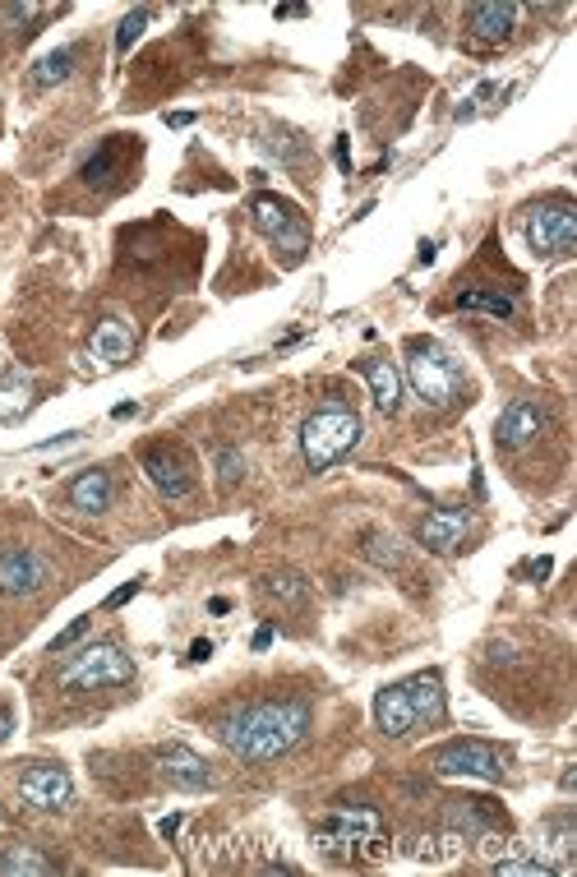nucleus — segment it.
I'll return each instance as SVG.
<instances>
[{
    "label": "nucleus",
    "mask_w": 577,
    "mask_h": 877,
    "mask_svg": "<svg viewBox=\"0 0 577 877\" xmlns=\"http://www.w3.org/2000/svg\"><path fill=\"white\" fill-rule=\"evenodd\" d=\"M33 402V384H28L24 370H10L0 379V421H19Z\"/></svg>",
    "instance_id": "obj_23"
},
{
    "label": "nucleus",
    "mask_w": 577,
    "mask_h": 877,
    "mask_svg": "<svg viewBox=\"0 0 577 877\" xmlns=\"http://www.w3.org/2000/svg\"><path fill=\"white\" fill-rule=\"evenodd\" d=\"M476 841H481V854H485V859H499V854H508V850H513V845H508L504 836H494V831H481Z\"/></svg>",
    "instance_id": "obj_33"
},
{
    "label": "nucleus",
    "mask_w": 577,
    "mask_h": 877,
    "mask_svg": "<svg viewBox=\"0 0 577 877\" xmlns=\"http://www.w3.org/2000/svg\"><path fill=\"white\" fill-rule=\"evenodd\" d=\"M70 504L79 508V513H107L111 508V471L93 467V471H84V476H74Z\"/></svg>",
    "instance_id": "obj_21"
},
{
    "label": "nucleus",
    "mask_w": 577,
    "mask_h": 877,
    "mask_svg": "<svg viewBox=\"0 0 577 877\" xmlns=\"http://www.w3.org/2000/svg\"><path fill=\"white\" fill-rule=\"evenodd\" d=\"M541 430H545V407L541 402H508L504 416H499V425H494V439H499V448H522V444H531Z\"/></svg>",
    "instance_id": "obj_14"
},
{
    "label": "nucleus",
    "mask_w": 577,
    "mask_h": 877,
    "mask_svg": "<svg viewBox=\"0 0 577 877\" xmlns=\"http://www.w3.org/2000/svg\"><path fill=\"white\" fill-rule=\"evenodd\" d=\"M550 568H554V564H550V559H536V564H531V568H527V573H531V577H536V582H545V577H550Z\"/></svg>",
    "instance_id": "obj_39"
},
{
    "label": "nucleus",
    "mask_w": 577,
    "mask_h": 877,
    "mask_svg": "<svg viewBox=\"0 0 577 877\" xmlns=\"http://www.w3.org/2000/svg\"><path fill=\"white\" fill-rule=\"evenodd\" d=\"M144 476L153 481V490L162 499H185L194 490V471L176 448H148L144 453Z\"/></svg>",
    "instance_id": "obj_11"
},
{
    "label": "nucleus",
    "mask_w": 577,
    "mask_h": 877,
    "mask_svg": "<svg viewBox=\"0 0 577 877\" xmlns=\"http://www.w3.org/2000/svg\"><path fill=\"white\" fill-rule=\"evenodd\" d=\"M116 144H121V139H102V144H97V153L84 162V171H79V176H84L88 185H111V181H116Z\"/></svg>",
    "instance_id": "obj_27"
},
{
    "label": "nucleus",
    "mask_w": 577,
    "mask_h": 877,
    "mask_svg": "<svg viewBox=\"0 0 577 877\" xmlns=\"http://www.w3.org/2000/svg\"><path fill=\"white\" fill-rule=\"evenodd\" d=\"M157 771H162V781L176 785V790L194 794V790H208L213 785V767H208L204 757L194 753L185 744H167L157 753Z\"/></svg>",
    "instance_id": "obj_10"
},
{
    "label": "nucleus",
    "mask_w": 577,
    "mask_h": 877,
    "mask_svg": "<svg viewBox=\"0 0 577 877\" xmlns=\"http://www.w3.org/2000/svg\"><path fill=\"white\" fill-rule=\"evenodd\" d=\"M153 24V10H134V14H125L121 19V28H116V51H130L134 42H139V33H144V28Z\"/></svg>",
    "instance_id": "obj_29"
},
{
    "label": "nucleus",
    "mask_w": 577,
    "mask_h": 877,
    "mask_svg": "<svg viewBox=\"0 0 577 877\" xmlns=\"http://www.w3.org/2000/svg\"><path fill=\"white\" fill-rule=\"evenodd\" d=\"M573 845H577V827L568 822V817H554V822H545V827H541V841L531 845V850L541 854V859L554 868V873H568Z\"/></svg>",
    "instance_id": "obj_20"
},
{
    "label": "nucleus",
    "mask_w": 577,
    "mask_h": 877,
    "mask_svg": "<svg viewBox=\"0 0 577 877\" xmlns=\"http://www.w3.org/2000/svg\"><path fill=\"white\" fill-rule=\"evenodd\" d=\"M356 370H361V379L370 384L374 407L397 411V402H402V374H397V365L384 361V356H365V361H356Z\"/></svg>",
    "instance_id": "obj_18"
},
{
    "label": "nucleus",
    "mask_w": 577,
    "mask_h": 877,
    "mask_svg": "<svg viewBox=\"0 0 577 877\" xmlns=\"http://www.w3.org/2000/svg\"><path fill=\"white\" fill-rule=\"evenodd\" d=\"M167 125H171V130H190V125H194V111H176V116H167Z\"/></svg>",
    "instance_id": "obj_37"
},
{
    "label": "nucleus",
    "mask_w": 577,
    "mask_h": 877,
    "mask_svg": "<svg viewBox=\"0 0 577 877\" xmlns=\"http://www.w3.org/2000/svg\"><path fill=\"white\" fill-rule=\"evenodd\" d=\"M134 351V333L130 324H121V319H102V324L93 328V342H88V356H93L97 365H121L125 356Z\"/></svg>",
    "instance_id": "obj_19"
},
{
    "label": "nucleus",
    "mask_w": 577,
    "mask_h": 877,
    "mask_svg": "<svg viewBox=\"0 0 577 877\" xmlns=\"http://www.w3.org/2000/svg\"><path fill=\"white\" fill-rule=\"evenodd\" d=\"M310 730V707L305 702H254V707L231 711L227 721L217 725V739L236 757L250 762H268L296 748Z\"/></svg>",
    "instance_id": "obj_1"
},
{
    "label": "nucleus",
    "mask_w": 577,
    "mask_h": 877,
    "mask_svg": "<svg viewBox=\"0 0 577 877\" xmlns=\"http://www.w3.org/2000/svg\"><path fill=\"white\" fill-rule=\"evenodd\" d=\"M208 656H213V642H208V637H199V642H194V647H190V665L208 661Z\"/></svg>",
    "instance_id": "obj_35"
},
{
    "label": "nucleus",
    "mask_w": 577,
    "mask_h": 877,
    "mask_svg": "<svg viewBox=\"0 0 577 877\" xmlns=\"http://www.w3.org/2000/svg\"><path fill=\"white\" fill-rule=\"evenodd\" d=\"M19 794H24V804L42 808V813H56V808L70 804V771L56 767V762H33V767L19 771Z\"/></svg>",
    "instance_id": "obj_9"
},
{
    "label": "nucleus",
    "mask_w": 577,
    "mask_h": 877,
    "mask_svg": "<svg viewBox=\"0 0 577 877\" xmlns=\"http://www.w3.org/2000/svg\"><path fill=\"white\" fill-rule=\"evenodd\" d=\"M10 730H14V716H10V711H0V744L10 739Z\"/></svg>",
    "instance_id": "obj_42"
},
{
    "label": "nucleus",
    "mask_w": 577,
    "mask_h": 877,
    "mask_svg": "<svg viewBox=\"0 0 577 877\" xmlns=\"http://www.w3.org/2000/svg\"><path fill=\"white\" fill-rule=\"evenodd\" d=\"M70 70H74V51L61 47V51H51V56H42V61L33 65V84L37 88H56V84L70 79Z\"/></svg>",
    "instance_id": "obj_25"
},
{
    "label": "nucleus",
    "mask_w": 577,
    "mask_h": 877,
    "mask_svg": "<svg viewBox=\"0 0 577 877\" xmlns=\"http://www.w3.org/2000/svg\"><path fill=\"white\" fill-rule=\"evenodd\" d=\"M268 642H273V624H264V628H259V633H254V651H264Z\"/></svg>",
    "instance_id": "obj_41"
},
{
    "label": "nucleus",
    "mask_w": 577,
    "mask_h": 877,
    "mask_svg": "<svg viewBox=\"0 0 577 877\" xmlns=\"http://www.w3.org/2000/svg\"><path fill=\"white\" fill-rule=\"evenodd\" d=\"M134 679V661L125 656L116 642H97L84 656H74L61 670V688L70 693H93V688H121Z\"/></svg>",
    "instance_id": "obj_4"
},
{
    "label": "nucleus",
    "mask_w": 577,
    "mask_h": 877,
    "mask_svg": "<svg viewBox=\"0 0 577 877\" xmlns=\"http://www.w3.org/2000/svg\"><path fill=\"white\" fill-rule=\"evenodd\" d=\"M157 831H162V836H176V831H181V817H162V822H157Z\"/></svg>",
    "instance_id": "obj_38"
},
{
    "label": "nucleus",
    "mask_w": 577,
    "mask_h": 877,
    "mask_svg": "<svg viewBox=\"0 0 577 877\" xmlns=\"http://www.w3.org/2000/svg\"><path fill=\"white\" fill-rule=\"evenodd\" d=\"M407 379L416 388V397L430 402V407H448L462 393V365L430 337H411L407 342Z\"/></svg>",
    "instance_id": "obj_3"
},
{
    "label": "nucleus",
    "mask_w": 577,
    "mask_h": 877,
    "mask_svg": "<svg viewBox=\"0 0 577 877\" xmlns=\"http://www.w3.org/2000/svg\"><path fill=\"white\" fill-rule=\"evenodd\" d=\"M217 471H222V485H236L245 476V457L236 453V448H222V453H217Z\"/></svg>",
    "instance_id": "obj_31"
},
{
    "label": "nucleus",
    "mask_w": 577,
    "mask_h": 877,
    "mask_svg": "<svg viewBox=\"0 0 577 877\" xmlns=\"http://www.w3.org/2000/svg\"><path fill=\"white\" fill-rule=\"evenodd\" d=\"M47 582V559L33 550H0V596H33Z\"/></svg>",
    "instance_id": "obj_12"
},
{
    "label": "nucleus",
    "mask_w": 577,
    "mask_h": 877,
    "mask_svg": "<svg viewBox=\"0 0 577 877\" xmlns=\"http://www.w3.org/2000/svg\"><path fill=\"white\" fill-rule=\"evenodd\" d=\"M111 416H116V421H130V416H139V402H121Z\"/></svg>",
    "instance_id": "obj_40"
},
{
    "label": "nucleus",
    "mask_w": 577,
    "mask_h": 877,
    "mask_svg": "<svg viewBox=\"0 0 577 877\" xmlns=\"http://www.w3.org/2000/svg\"><path fill=\"white\" fill-rule=\"evenodd\" d=\"M250 213H254V222H259V231L273 241V250L282 254L287 264H301V254L310 250V227H305L301 208L287 204V199H277V194H254Z\"/></svg>",
    "instance_id": "obj_5"
},
{
    "label": "nucleus",
    "mask_w": 577,
    "mask_h": 877,
    "mask_svg": "<svg viewBox=\"0 0 577 877\" xmlns=\"http://www.w3.org/2000/svg\"><path fill=\"white\" fill-rule=\"evenodd\" d=\"M467 531H471L467 508H434L421 527H416V541H421L425 550H434V554H453Z\"/></svg>",
    "instance_id": "obj_13"
},
{
    "label": "nucleus",
    "mask_w": 577,
    "mask_h": 877,
    "mask_svg": "<svg viewBox=\"0 0 577 877\" xmlns=\"http://www.w3.org/2000/svg\"><path fill=\"white\" fill-rule=\"evenodd\" d=\"M434 776H448V781H499L504 776V757L499 748L481 744V739H457V744H444L439 753L430 757Z\"/></svg>",
    "instance_id": "obj_6"
},
{
    "label": "nucleus",
    "mask_w": 577,
    "mask_h": 877,
    "mask_svg": "<svg viewBox=\"0 0 577 877\" xmlns=\"http://www.w3.org/2000/svg\"><path fill=\"white\" fill-rule=\"evenodd\" d=\"M527 241L545 259H568L577 250V213L568 204H541L527 213Z\"/></svg>",
    "instance_id": "obj_7"
},
{
    "label": "nucleus",
    "mask_w": 577,
    "mask_h": 877,
    "mask_svg": "<svg viewBox=\"0 0 577 877\" xmlns=\"http://www.w3.org/2000/svg\"><path fill=\"white\" fill-rule=\"evenodd\" d=\"M0 873H14V877H47V873H56V864H51V859H42L33 845L5 841V845H0Z\"/></svg>",
    "instance_id": "obj_22"
},
{
    "label": "nucleus",
    "mask_w": 577,
    "mask_h": 877,
    "mask_svg": "<svg viewBox=\"0 0 577 877\" xmlns=\"http://www.w3.org/2000/svg\"><path fill=\"white\" fill-rule=\"evenodd\" d=\"M457 310H476V314H494V319H513V296H504V291H485V287H476V291H462L457 296Z\"/></svg>",
    "instance_id": "obj_24"
},
{
    "label": "nucleus",
    "mask_w": 577,
    "mask_h": 877,
    "mask_svg": "<svg viewBox=\"0 0 577 877\" xmlns=\"http://www.w3.org/2000/svg\"><path fill=\"white\" fill-rule=\"evenodd\" d=\"M264 591L273 596V601H282V605H301L305 596H310V587H305L301 573H273V577H264Z\"/></svg>",
    "instance_id": "obj_28"
},
{
    "label": "nucleus",
    "mask_w": 577,
    "mask_h": 877,
    "mask_svg": "<svg viewBox=\"0 0 577 877\" xmlns=\"http://www.w3.org/2000/svg\"><path fill=\"white\" fill-rule=\"evenodd\" d=\"M494 873H499V877H550L554 868L545 864L536 850H531V854H513V850H508V854H499V859H494Z\"/></svg>",
    "instance_id": "obj_26"
},
{
    "label": "nucleus",
    "mask_w": 577,
    "mask_h": 877,
    "mask_svg": "<svg viewBox=\"0 0 577 877\" xmlns=\"http://www.w3.org/2000/svg\"><path fill=\"white\" fill-rule=\"evenodd\" d=\"M517 5H508V0H499V5H471L467 10V33L481 42V47H494V42H504L508 33H513L517 24Z\"/></svg>",
    "instance_id": "obj_16"
},
{
    "label": "nucleus",
    "mask_w": 577,
    "mask_h": 877,
    "mask_svg": "<svg viewBox=\"0 0 577 877\" xmlns=\"http://www.w3.org/2000/svg\"><path fill=\"white\" fill-rule=\"evenodd\" d=\"M88 628H93V619H88V614H84V619H74L65 633L51 637V651H56V656H61V651H70L74 642H84V637H88Z\"/></svg>",
    "instance_id": "obj_30"
},
{
    "label": "nucleus",
    "mask_w": 577,
    "mask_h": 877,
    "mask_svg": "<svg viewBox=\"0 0 577 877\" xmlns=\"http://www.w3.org/2000/svg\"><path fill=\"white\" fill-rule=\"evenodd\" d=\"M134 591H139V577H130V582H125V587H116V591H111V596H107V610H121V605L130 601Z\"/></svg>",
    "instance_id": "obj_34"
},
{
    "label": "nucleus",
    "mask_w": 577,
    "mask_h": 877,
    "mask_svg": "<svg viewBox=\"0 0 577 877\" xmlns=\"http://www.w3.org/2000/svg\"><path fill=\"white\" fill-rule=\"evenodd\" d=\"M379 831L384 827H379V813H374V808H337L324 827H319L314 845H319L328 859H347L356 845H365L370 836H379Z\"/></svg>",
    "instance_id": "obj_8"
},
{
    "label": "nucleus",
    "mask_w": 577,
    "mask_h": 877,
    "mask_svg": "<svg viewBox=\"0 0 577 877\" xmlns=\"http://www.w3.org/2000/svg\"><path fill=\"white\" fill-rule=\"evenodd\" d=\"M411 693V707H416V725H439L444 721V679H439V670H425V674H411V679H402Z\"/></svg>",
    "instance_id": "obj_17"
},
{
    "label": "nucleus",
    "mask_w": 577,
    "mask_h": 877,
    "mask_svg": "<svg viewBox=\"0 0 577 877\" xmlns=\"http://www.w3.org/2000/svg\"><path fill=\"white\" fill-rule=\"evenodd\" d=\"M333 157H337V167H342V171H351V148H347V134H342V139H337Z\"/></svg>",
    "instance_id": "obj_36"
},
{
    "label": "nucleus",
    "mask_w": 577,
    "mask_h": 877,
    "mask_svg": "<svg viewBox=\"0 0 577 877\" xmlns=\"http://www.w3.org/2000/svg\"><path fill=\"white\" fill-rule=\"evenodd\" d=\"M356 444H361V416L351 407H337V402L319 407L301 425V453L310 462V471H324L333 462H342Z\"/></svg>",
    "instance_id": "obj_2"
},
{
    "label": "nucleus",
    "mask_w": 577,
    "mask_h": 877,
    "mask_svg": "<svg viewBox=\"0 0 577 877\" xmlns=\"http://www.w3.org/2000/svg\"><path fill=\"white\" fill-rule=\"evenodd\" d=\"M365 545H370V559L374 564H397V541H388V536H365Z\"/></svg>",
    "instance_id": "obj_32"
},
{
    "label": "nucleus",
    "mask_w": 577,
    "mask_h": 877,
    "mask_svg": "<svg viewBox=\"0 0 577 877\" xmlns=\"http://www.w3.org/2000/svg\"><path fill=\"white\" fill-rule=\"evenodd\" d=\"M374 725H379L384 734H393V739H402V734L416 730V707H411L407 684H393V688H384V693L374 697Z\"/></svg>",
    "instance_id": "obj_15"
}]
</instances>
